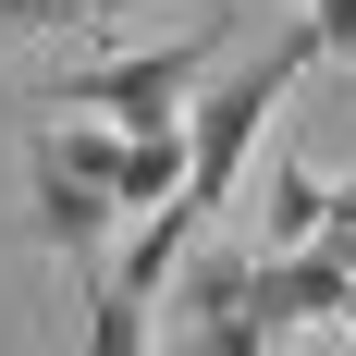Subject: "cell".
I'll return each instance as SVG.
<instances>
[{"label": "cell", "instance_id": "6da1fadb", "mask_svg": "<svg viewBox=\"0 0 356 356\" xmlns=\"http://www.w3.org/2000/svg\"><path fill=\"white\" fill-rule=\"evenodd\" d=\"M307 62H320V37H283V49H270L258 74H234L221 99H197V123H184V197H172L160 221H184V234H209V209L234 197V172H246L258 123H270V111L295 99V74H307Z\"/></svg>", "mask_w": 356, "mask_h": 356}, {"label": "cell", "instance_id": "7a4b0ae2", "mask_svg": "<svg viewBox=\"0 0 356 356\" xmlns=\"http://www.w3.org/2000/svg\"><path fill=\"white\" fill-rule=\"evenodd\" d=\"M160 307H172V356H270L283 344L258 320V246H184Z\"/></svg>", "mask_w": 356, "mask_h": 356}, {"label": "cell", "instance_id": "3957f363", "mask_svg": "<svg viewBox=\"0 0 356 356\" xmlns=\"http://www.w3.org/2000/svg\"><path fill=\"white\" fill-rule=\"evenodd\" d=\"M209 49H221V25L172 37V49H123V62H86L62 99H86L111 136H184V86L209 74Z\"/></svg>", "mask_w": 356, "mask_h": 356}, {"label": "cell", "instance_id": "277c9868", "mask_svg": "<svg viewBox=\"0 0 356 356\" xmlns=\"http://www.w3.org/2000/svg\"><path fill=\"white\" fill-rule=\"evenodd\" d=\"M111 209H123L111 184L62 172V160H37V234L62 246V270H74V283H99V270H111Z\"/></svg>", "mask_w": 356, "mask_h": 356}, {"label": "cell", "instance_id": "5b68a950", "mask_svg": "<svg viewBox=\"0 0 356 356\" xmlns=\"http://www.w3.org/2000/svg\"><path fill=\"white\" fill-rule=\"evenodd\" d=\"M320 221H332V184L283 160V172H270V209H258V258H307V246H320Z\"/></svg>", "mask_w": 356, "mask_h": 356}, {"label": "cell", "instance_id": "8992f818", "mask_svg": "<svg viewBox=\"0 0 356 356\" xmlns=\"http://www.w3.org/2000/svg\"><path fill=\"white\" fill-rule=\"evenodd\" d=\"M147 307H160L147 283L99 270V283H86V356H147Z\"/></svg>", "mask_w": 356, "mask_h": 356}, {"label": "cell", "instance_id": "52a82bcc", "mask_svg": "<svg viewBox=\"0 0 356 356\" xmlns=\"http://www.w3.org/2000/svg\"><path fill=\"white\" fill-rule=\"evenodd\" d=\"M184 197V136H123V209H172Z\"/></svg>", "mask_w": 356, "mask_h": 356}, {"label": "cell", "instance_id": "ba28073f", "mask_svg": "<svg viewBox=\"0 0 356 356\" xmlns=\"http://www.w3.org/2000/svg\"><path fill=\"white\" fill-rule=\"evenodd\" d=\"M307 37H320L332 62H356V0H307Z\"/></svg>", "mask_w": 356, "mask_h": 356}, {"label": "cell", "instance_id": "9c48e42d", "mask_svg": "<svg viewBox=\"0 0 356 356\" xmlns=\"http://www.w3.org/2000/svg\"><path fill=\"white\" fill-rule=\"evenodd\" d=\"M99 13H123V0H99Z\"/></svg>", "mask_w": 356, "mask_h": 356}]
</instances>
